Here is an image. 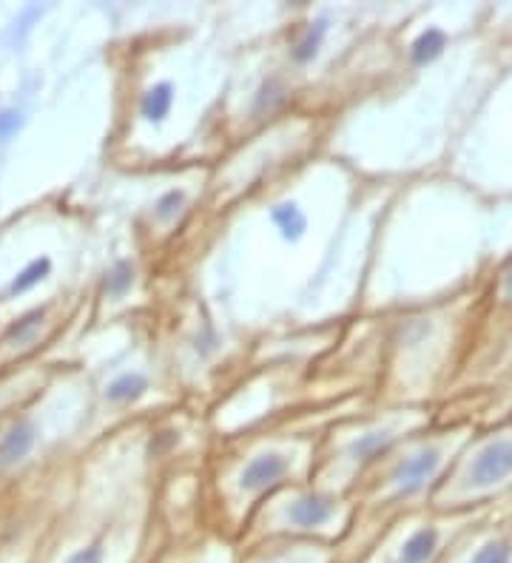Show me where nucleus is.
I'll return each instance as SVG.
<instances>
[{
	"instance_id": "1a4fd4ad",
	"label": "nucleus",
	"mask_w": 512,
	"mask_h": 563,
	"mask_svg": "<svg viewBox=\"0 0 512 563\" xmlns=\"http://www.w3.org/2000/svg\"><path fill=\"white\" fill-rule=\"evenodd\" d=\"M447 46V34L441 29H427L424 34L416 37V43L410 46V57H412V63H430V61H436V57L444 52Z\"/></svg>"
},
{
	"instance_id": "f03ea898",
	"label": "nucleus",
	"mask_w": 512,
	"mask_h": 563,
	"mask_svg": "<svg viewBox=\"0 0 512 563\" xmlns=\"http://www.w3.org/2000/svg\"><path fill=\"white\" fill-rule=\"evenodd\" d=\"M290 461L282 453H262L248 461V467L240 475V487L245 493H262L277 487V483L288 475Z\"/></svg>"
},
{
	"instance_id": "dca6fc26",
	"label": "nucleus",
	"mask_w": 512,
	"mask_h": 563,
	"mask_svg": "<svg viewBox=\"0 0 512 563\" xmlns=\"http://www.w3.org/2000/svg\"><path fill=\"white\" fill-rule=\"evenodd\" d=\"M472 563H509V549L504 543H487V547L472 558Z\"/></svg>"
},
{
	"instance_id": "f8f14e48",
	"label": "nucleus",
	"mask_w": 512,
	"mask_h": 563,
	"mask_svg": "<svg viewBox=\"0 0 512 563\" xmlns=\"http://www.w3.org/2000/svg\"><path fill=\"white\" fill-rule=\"evenodd\" d=\"M49 270H52V262L43 257V259H34V262H29L21 274H17V279L12 282V294H26L29 287H34L41 279H46L49 277Z\"/></svg>"
},
{
	"instance_id": "39448f33",
	"label": "nucleus",
	"mask_w": 512,
	"mask_h": 563,
	"mask_svg": "<svg viewBox=\"0 0 512 563\" xmlns=\"http://www.w3.org/2000/svg\"><path fill=\"white\" fill-rule=\"evenodd\" d=\"M32 444H34V427L29 421H17L12 430L0 438V464H17L21 458L29 455L32 450Z\"/></svg>"
},
{
	"instance_id": "7ed1b4c3",
	"label": "nucleus",
	"mask_w": 512,
	"mask_h": 563,
	"mask_svg": "<svg viewBox=\"0 0 512 563\" xmlns=\"http://www.w3.org/2000/svg\"><path fill=\"white\" fill-rule=\"evenodd\" d=\"M333 510H337V503H333L330 495L308 493L299 501H293V507L288 510V521L293 523V527L313 530V527H322V523H327L333 518Z\"/></svg>"
},
{
	"instance_id": "9b49d317",
	"label": "nucleus",
	"mask_w": 512,
	"mask_h": 563,
	"mask_svg": "<svg viewBox=\"0 0 512 563\" xmlns=\"http://www.w3.org/2000/svg\"><path fill=\"white\" fill-rule=\"evenodd\" d=\"M432 549H436V532L432 530H419L416 535H410V540L404 543L402 560L404 563H424Z\"/></svg>"
},
{
	"instance_id": "423d86ee",
	"label": "nucleus",
	"mask_w": 512,
	"mask_h": 563,
	"mask_svg": "<svg viewBox=\"0 0 512 563\" xmlns=\"http://www.w3.org/2000/svg\"><path fill=\"white\" fill-rule=\"evenodd\" d=\"M171 106H174V86L171 83H156L143 94L140 114L148 123H163L168 117Z\"/></svg>"
},
{
	"instance_id": "20e7f679",
	"label": "nucleus",
	"mask_w": 512,
	"mask_h": 563,
	"mask_svg": "<svg viewBox=\"0 0 512 563\" xmlns=\"http://www.w3.org/2000/svg\"><path fill=\"white\" fill-rule=\"evenodd\" d=\"M436 467H439V450H422L419 455L402 461L396 475H393V478H396V483H399V493L410 495V493L422 490L424 481L436 473Z\"/></svg>"
},
{
	"instance_id": "6ab92c4d",
	"label": "nucleus",
	"mask_w": 512,
	"mask_h": 563,
	"mask_svg": "<svg viewBox=\"0 0 512 563\" xmlns=\"http://www.w3.org/2000/svg\"><path fill=\"white\" fill-rule=\"evenodd\" d=\"M66 563H103V549L100 547L81 549V552H74Z\"/></svg>"
},
{
	"instance_id": "ddd939ff",
	"label": "nucleus",
	"mask_w": 512,
	"mask_h": 563,
	"mask_svg": "<svg viewBox=\"0 0 512 563\" xmlns=\"http://www.w3.org/2000/svg\"><path fill=\"white\" fill-rule=\"evenodd\" d=\"M387 444H390V436L387 433H370V436H362L356 444L350 446V453L356 461L367 464L373 458H379L384 450H387Z\"/></svg>"
},
{
	"instance_id": "9d476101",
	"label": "nucleus",
	"mask_w": 512,
	"mask_h": 563,
	"mask_svg": "<svg viewBox=\"0 0 512 563\" xmlns=\"http://www.w3.org/2000/svg\"><path fill=\"white\" fill-rule=\"evenodd\" d=\"M325 34H327V26H325V21L310 23V26L302 32V37H299V41L293 43V49H290L293 61H297V63H310L313 57L319 54V46H322V41H325Z\"/></svg>"
},
{
	"instance_id": "aec40b11",
	"label": "nucleus",
	"mask_w": 512,
	"mask_h": 563,
	"mask_svg": "<svg viewBox=\"0 0 512 563\" xmlns=\"http://www.w3.org/2000/svg\"><path fill=\"white\" fill-rule=\"evenodd\" d=\"M507 287H509V294H512V274L507 277Z\"/></svg>"
},
{
	"instance_id": "6e6552de",
	"label": "nucleus",
	"mask_w": 512,
	"mask_h": 563,
	"mask_svg": "<svg viewBox=\"0 0 512 563\" xmlns=\"http://www.w3.org/2000/svg\"><path fill=\"white\" fill-rule=\"evenodd\" d=\"M270 220H273V225L282 230V237L293 239V242H297L305 234V228H308V217L299 211V205H293V202H282V205L273 208Z\"/></svg>"
},
{
	"instance_id": "2eb2a0df",
	"label": "nucleus",
	"mask_w": 512,
	"mask_h": 563,
	"mask_svg": "<svg viewBox=\"0 0 512 563\" xmlns=\"http://www.w3.org/2000/svg\"><path fill=\"white\" fill-rule=\"evenodd\" d=\"M183 205H185V191H166L160 200H156V205H154V213H156V220L160 222H171L176 213L183 211Z\"/></svg>"
},
{
	"instance_id": "4468645a",
	"label": "nucleus",
	"mask_w": 512,
	"mask_h": 563,
	"mask_svg": "<svg viewBox=\"0 0 512 563\" xmlns=\"http://www.w3.org/2000/svg\"><path fill=\"white\" fill-rule=\"evenodd\" d=\"M131 285H134V265L126 262V259H120L106 274V290H109V296H123Z\"/></svg>"
},
{
	"instance_id": "f3484780",
	"label": "nucleus",
	"mask_w": 512,
	"mask_h": 563,
	"mask_svg": "<svg viewBox=\"0 0 512 563\" xmlns=\"http://www.w3.org/2000/svg\"><path fill=\"white\" fill-rule=\"evenodd\" d=\"M41 322H43V310H32V314H26L24 319H17V324L9 327V339H24L29 330H34Z\"/></svg>"
},
{
	"instance_id": "f257e3e1",
	"label": "nucleus",
	"mask_w": 512,
	"mask_h": 563,
	"mask_svg": "<svg viewBox=\"0 0 512 563\" xmlns=\"http://www.w3.org/2000/svg\"><path fill=\"white\" fill-rule=\"evenodd\" d=\"M512 473V441L501 438L487 444L479 453V458L469 467V483L476 487H487V483H498Z\"/></svg>"
},
{
	"instance_id": "0eeeda50",
	"label": "nucleus",
	"mask_w": 512,
	"mask_h": 563,
	"mask_svg": "<svg viewBox=\"0 0 512 563\" xmlns=\"http://www.w3.org/2000/svg\"><path fill=\"white\" fill-rule=\"evenodd\" d=\"M148 390V379L143 373H123L106 387V399L111 404H131Z\"/></svg>"
},
{
	"instance_id": "a211bd4d",
	"label": "nucleus",
	"mask_w": 512,
	"mask_h": 563,
	"mask_svg": "<svg viewBox=\"0 0 512 563\" xmlns=\"http://www.w3.org/2000/svg\"><path fill=\"white\" fill-rule=\"evenodd\" d=\"M17 128H21V114L17 111H0V143L9 140Z\"/></svg>"
}]
</instances>
